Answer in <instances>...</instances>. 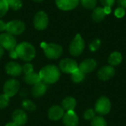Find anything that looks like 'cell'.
<instances>
[{
    "mask_svg": "<svg viewBox=\"0 0 126 126\" xmlns=\"http://www.w3.org/2000/svg\"><path fill=\"white\" fill-rule=\"evenodd\" d=\"M0 45L4 48V49H7L8 51H12L16 49V41L13 35L9 33H3L0 35Z\"/></svg>",
    "mask_w": 126,
    "mask_h": 126,
    "instance_id": "52a82bcc",
    "label": "cell"
},
{
    "mask_svg": "<svg viewBox=\"0 0 126 126\" xmlns=\"http://www.w3.org/2000/svg\"><path fill=\"white\" fill-rule=\"evenodd\" d=\"M60 69L64 73L72 74L75 70L78 69V65L77 62L71 58H64L60 61L59 63Z\"/></svg>",
    "mask_w": 126,
    "mask_h": 126,
    "instance_id": "30bf717a",
    "label": "cell"
},
{
    "mask_svg": "<svg viewBox=\"0 0 126 126\" xmlns=\"http://www.w3.org/2000/svg\"><path fill=\"white\" fill-rule=\"evenodd\" d=\"M25 30V24L20 20H13L7 23L6 30L12 35H19Z\"/></svg>",
    "mask_w": 126,
    "mask_h": 126,
    "instance_id": "5b68a950",
    "label": "cell"
},
{
    "mask_svg": "<svg viewBox=\"0 0 126 126\" xmlns=\"http://www.w3.org/2000/svg\"><path fill=\"white\" fill-rule=\"evenodd\" d=\"M64 115V110L58 106H52L48 111V116L51 120L57 121L61 119Z\"/></svg>",
    "mask_w": 126,
    "mask_h": 126,
    "instance_id": "2e32d148",
    "label": "cell"
},
{
    "mask_svg": "<svg viewBox=\"0 0 126 126\" xmlns=\"http://www.w3.org/2000/svg\"><path fill=\"white\" fill-rule=\"evenodd\" d=\"M71 75H71L72 80L74 83H80L83 80V79L85 78V74L83 72H81L79 69L75 70Z\"/></svg>",
    "mask_w": 126,
    "mask_h": 126,
    "instance_id": "603a6c76",
    "label": "cell"
},
{
    "mask_svg": "<svg viewBox=\"0 0 126 126\" xmlns=\"http://www.w3.org/2000/svg\"><path fill=\"white\" fill-rule=\"evenodd\" d=\"M41 80L45 84H52L57 82L61 76L59 69L55 65H47L41 69L38 73Z\"/></svg>",
    "mask_w": 126,
    "mask_h": 126,
    "instance_id": "6da1fadb",
    "label": "cell"
},
{
    "mask_svg": "<svg viewBox=\"0 0 126 126\" xmlns=\"http://www.w3.org/2000/svg\"><path fill=\"white\" fill-rule=\"evenodd\" d=\"M94 117H95V111L93 109H87L84 112V114H83V117L86 120H92Z\"/></svg>",
    "mask_w": 126,
    "mask_h": 126,
    "instance_id": "4dcf8cb0",
    "label": "cell"
},
{
    "mask_svg": "<svg viewBox=\"0 0 126 126\" xmlns=\"http://www.w3.org/2000/svg\"><path fill=\"white\" fill-rule=\"evenodd\" d=\"M85 48V42L80 34H77L69 45V52L73 56H79Z\"/></svg>",
    "mask_w": 126,
    "mask_h": 126,
    "instance_id": "277c9868",
    "label": "cell"
},
{
    "mask_svg": "<svg viewBox=\"0 0 126 126\" xmlns=\"http://www.w3.org/2000/svg\"><path fill=\"white\" fill-rule=\"evenodd\" d=\"M44 49L46 57L49 59H57L63 53V48L61 46L56 44H46L42 43L41 45Z\"/></svg>",
    "mask_w": 126,
    "mask_h": 126,
    "instance_id": "3957f363",
    "label": "cell"
},
{
    "mask_svg": "<svg viewBox=\"0 0 126 126\" xmlns=\"http://www.w3.org/2000/svg\"><path fill=\"white\" fill-rule=\"evenodd\" d=\"M6 26H7V24L0 19V32L6 30Z\"/></svg>",
    "mask_w": 126,
    "mask_h": 126,
    "instance_id": "d590c367",
    "label": "cell"
},
{
    "mask_svg": "<svg viewBox=\"0 0 126 126\" xmlns=\"http://www.w3.org/2000/svg\"><path fill=\"white\" fill-rule=\"evenodd\" d=\"M111 105L109 99L105 96L100 97L96 102L95 111L100 115H106L111 111Z\"/></svg>",
    "mask_w": 126,
    "mask_h": 126,
    "instance_id": "8992f818",
    "label": "cell"
},
{
    "mask_svg": "<svg viewBox=\"0 0 126 126\" xmlns=\"http://www.w3.org/2000/svg\"><path fill=\"white\" fill-rule=\"evenodd\" d=\"M63 123L65 126H78V117L74 111H66L63 117Z\"/></svg>",
    "mask_w": 126,
    "mask_h": 126,
    "instance_id": "5bb4252c",
    "label": "cell"
},
{
    "mask_svg": "<svg viewBox=\"0 0 126 126\" xmlns=\"http://www.w3.org/2000/svg\"><path fill=\"white\" fill-rule=\"evenodd\" d=\"M12 119L14 123L18 126H24L27 121V116L23 110L17 109L12 114Z\"/></svg>",
    "mask_w": 126,
    "mask_h": 126,
    "instance_id": "9a60e30c",
    "label": "cell"
},
{
    "mask_svg": "<svg viewBox=\"0 0 126 126\" xmlns=\"http://www.w3.org/2000/svg\"><path fill=\"white\" fill-rule=\"evenodd\" d=\"M106 14L104 11L103 7H95L92 13V19L95 21V22H101L103 20L105 19V18L106 17Z\"/></svg>",
    "mask_w": 126,
    "mask_h": 126,
    "instance_id": "d6986e66",
    "label": "cell"
},
{
    "mask_svg": "<svg viewBox=\"0 0 126 126\" xmlns=\"http://www.w3.org/2000/svg\"><path fill=\"white\" fill-rule=\"evenodd\" d=\"M5 126H18L16 123H14L13 122H11V123H8Z\"/></svg>",
    "mask_w": 126,
    "mask_h": 126,
    "instance_id": "60d3db41",
    "label": "cell"
},
{
    "mask_svg": "<svg viewBox=\"0 0 126 126\" xmlns=\"http://www.w3.org/2000/svg\"><path fill=\"white\" fill-rule=\"evenodd\" d=\"M101 46V41L99 38H96L93 40L89 44V49L91 52H96L99 49Z\"/></svg>",
    "mask_w": 126,
    "mask_h": 126,
    "instance_id": "83f0119b",
    "label": "cell"
},
{
    "mask_svg": "<svg viewBox=\"0 0 126 126\" xmlns=\"http://www.w3.org/2000/svg\"><path fill=\"white\" fill-rule=\"evenodd\" d=\"M9 101H10V97H8L5 94H1L0 95V109H5L8 106Z\"/></svg>",
    "mask_w": 126,
    "mask_h": 126,
    "instance_id": "f546056e",
    "label": "cell"
},
{
    "mask_svg": "<svg viewBox=\"0 0 126 126\" xmlns=\"http://www.w3.org/2000/svg\"><path fill=\"white\" fill-rule=\"evenodd\" d=\"M83 7L86 9H93L96 7L97 0H80Z\"/></svg>",
    "mask_w": 126,
    "mask_h": 126,
    "instance_id": "4316f807",
    "label": "cell"
},
{
    "mask_svg": "<svg viewBox=\"0 0 126 126\" xmlns=\"http://www.w3.org/2000/svg\"><path fill=\"white\" fill-rule=\"evenodd\" d=\"M9 9L7 0H0V17L4 16Z\"/></svg>",
    "mask_w": 126,
    "mask_h": 126,
    "instance_id": "f1b7e54d",
    "label": "cell"
},
{
    "mask_svg": "<svg viewBox=\"0 0 126 126\" xmlns=\"http://www.w3.org/2000/svg\"><path fill=\"white\" fill-rule=\"evenodd\" d=\"M80 0H55L57 7L64 11L75 9L79 4Z\"/></svg>",
    "mask_w": 126,
    "mask_h": 126,
    "instance_id": "4fadbf2b",
    "label": "cell"
},
{
    "mask_svg": "<svg viewBox=\"0 0 126 126\" xmlns=\"http://www.w3.org/2000/svg\"><path fill=\"white\" fill-rule=\"evenodd\" d=\"M24 80L27 83L30 85H35L39 82H41V78L39 76V74H37L35 72H32L30 74L24 75Z\"/></svg>",
    "mask_w": 126,
    "mask_h": 126,
    "instance_id": "7402d4cb",
    "label": "cell"
},
{
    "mask_svg": "<svg viewBox=\"0 0 126 126\" xmlns=\"http://www.w3.org/2000/svg\"><path fill=\"white\" fill-rule=\"evenodd\" d=\"M33 1H36V2H41V1H43L44 0H33Z\"/></svg>",
    "mask_w": 126,
    "mask_h": 126,
    "instance_id": "b9f144b4",
    "label": "cell"
},
{
    "mask_svg": "<svg viewBox=\"0 0 126 126\" xmlns=\"http://www.w3.org/2000/svg\"><path fill=\"white\" fill-rule=\"evenodd\" d=\"M22 72H24V75L30 74L33 72V66L30 63H26L22 67Z\"/></svg>",
    "mask_w": 126,
    "mask_h": 126,
    "instance_id": "1f68e13d",
    "label": "cell"
},
{
    "mask_svg": "<svg viewBox=\"0 0 126 126\" xmlns=\"http://www.w3.org/2000/svg\"><path fill=\"white\" fill-rule=\"evenodd\" d=\"M5 69L8 75L13 76V77L18 76L22 72V67L20 66V64H18L16 62H14V61L9 62L6 65Z\"/></svg>",
    "mask_w": 126,
    "mask_h": 126,
    "instance_id": "e0dca14e",
    "label": "cell"
},
{
    "mask_svg": "<svg viewBox=\"0 0 126 126\" xmlns=\"http://www.w3.org/2000/svg\"><path fill=\"white\" fill-rule=\"evenodd\" d=\"M92 126H107V123L106 120L102 117H94L92 120Z\"/></svg>",
    "mask_w": 126,
    "mask_h": 126,
    "instance_id": "cb8c5ba5",
    "label": "cell"
},
{
    "mask_svg": "<svg viewBox=\"0 0 126 126\" xmlns=\"http://www.w3.org/2000/svg\"><path fill=\"white\" fill-rule=\"evenodd\" d=\"M22 107L25 110H27L29 111H35V109H36L35 104L33 102H32L31 100H23V102H22Z\"/></svg>",
    "mask_w": 126,
    "mask_h": 126,
    "instance_id": "d4e9b609",
    "label": "cell"
},
{
    "mask_svg": "<svg viewBox=\"0 0 126 126\" xmlns=\"http://www.w3.org/2000/svg\"><path fill=\"white\" fill-rule=\"evenodd\" d=\"M125 13H126L125 9H123V8H122V7H117V8L115 10V12H114L115 16H116L117 18H123V17L125 16Z\"/></svg>",
    "mask_w": 126,
    "mask_h": 126,
    "instance_id": "d6a6232c",
    "label": "cell"
},
{
    "mask_svg": "<svg viewBox=\"0 0 126 126\" xmlns=\"http://www.w3.org/2000/svg\"><path fill=\"white\" fill-rule=\"evenodd\" d=\"M117 4L119 7L126 9V0H117Z\"/></svg>",
    "mask_w": 126,
    "mask_h": 126,
    "instance_id": "e575fe53",
    "label": "cell"
},
{
    "mask_svg": "<svg viewBox=\"0 0 126 126\" xmlns=\"http://www.w3.org/2000/svg\"><path fill=\"white\" fill-rule=\"evenodd\" d=\"M123 60V56L120 52H112L108 59V62L111 66H118Z\"/></svg>",
    "mask_w": 126,
    "mask_h": 126,
    "instance_id": "ffe728a7",
    "label": "cell"
},
{
    "mask_svg": "<svg viewBox=\"0 0 126 126\" xmlns=\"http://www.w3.org/2000/svg\"><path fill=\"white\" fill-rule=\"evenodd\" d=\"M8 6L13 10H19L22 6V2L21 0H7Z\"/></svg>",
    "mask_w": 126,
    "mask_h": 126,
    "instance_id": "484cf974",
    "label": "cell"
},
{
    "mask_svg": "<svg viewBox=\"0 0 126 126\" xmlns=\"http://www.w3.org/2000/svg\"><path fill=\"white\" fill-rule=\"evenodd\" d=\"M97 66V63L96 60L93 58H87L83 61L80 65L78 66V69L85 73H89L92 71H94Z\"/></svg>",
    "mask_w": 126,
    "mask_h": 126,
    "instance_id": "8fae6325",
    "label": "cell"
},
{
    "mask_svg": "<svg viewBox=\"0 0 126 126\" xmlns=\"http://www.w3.org/2000/svg\"><path fill=\"white\" fill-rule=\"evenodd\" d=\"M47 90V86L43 82H39L36 84H35L32 89V94L34 97L38 98L42 97Z\"/></svg>",
    "mask_w": 126,
    "mask_h": 126,
    "instance_id": "ac0fdd59",
    "label": "cell"
},
{
    "mask_svg": "<svg viewBox=\"0 0 126 126\" xmlns=\"http://www.w3.org/2000/svg\"><path fill=\"white\" fill-rule=\"evenodd\" d=\"M34 26L38 30H43L47 28L49 24V18L44 11H38L34 18Z\"/></svg>",
    "mask_w": 126,
    "mask_h": 126,
    "instance_id": "ba28073f",
    "label": "cell"
},
{
    "mask_svg": "<svg viewBox=\"0 0 126 126\" xmlns=\"http://www.w3.org/2000/svg\"><path fill=\"white\" fill-rule=\"evenodd\" d=\"M10 58H18L17 54H16V52L15 49H14V50H12V51H10Z\"/></svg>",
    "mask_w": 126,
    "mask_h": 126,
    "instance_id": "8d00e7d4",
    "label": "cell"
},
{
    "mask_svg": "<svg viewBox=\"0 0 126 126\" xmlns=\"http://www.w3.org/2000/svg\"><path fill=\"white\" fill-rule=\"evenodd\" d=\"M19 89V82L16 79H9L4 85V94L8 97H13L16 94Z\"/></svg>",
    "mask_w": 126,
    "mask_h": 126,
    "instance_id": "9c48e42d",
    "label": "cell"
},
{
    "mask_svg": "<svg viewBox=\"0 0 126 126\" xmlns=\"http://www.w3.org/2000/svg\"><path fill=\"white\" fill-rule=\"evenodd\" d=\"M102 5L104 7H112L115 2V0H100Z\"/></svg>",
    "mask_w": 126,
    "mask_h": 126,
    "instance_id": "836d02e7",
    "label": "cell"
},
{
    "mask_svg": "<svg viewBox=\"0 0 126 126\" xmlns=\"http://www.w3.org/2000/svg\"><path fill=\"white\" fill-rule=\"evenodd\" d=\"M103 9H104V11H105L106 15L110 14L111 12V7H104Z\"/></svg>",
    "mask_w": 126,
    "mask_h": 126,
    "instance_id": "74e56055",
    "label": "cell"
},
{
    "mask_svg": "<svg viewBox=\"0 0 126 126\" xmlns=\"http://www.w3.org/2000/svg\"><path fill=\"white\" fill-rule=\"evenodd\" d=\"M115 75V69L111 66H105L100 68L97 72L100 80L106 81L110 80Z\"/></svg>",
    "mask_w": 126,
    "mask_h": 126,
    "instance_id": "7c38bea8",
    "label": "cell"
},
{
    "mask_svg": "<svg viewBox=\"0 0 126 126\" xmlns=\"http://www.w3.org/2000/svg\"><path fill=\"white\" fill-rule=\"evenodd\" d=\"M15 51L18 58L25 61H30L35 56V47L28 42L20 43L16 47Z\"/></svg>",
    "mask_w": 126,
    "mask_h": 126,
    "instance_id": "7a4b0ae2",
    "label": "cell"
},
{
    "mask_svg": "<svg viewBox=\"0 0 126 126\" xmlns=\"http://www.w3.org/2000/svg\"><path fill=\"white\" fill-rule=\"evenodd\" d=\"M3 55H4V48L0 45V59L1 58Z\"/></svg>",
    "mask_w": 126,
    "mask_h": 126,
    "instance_id": "ab89813d",
    "label": "cell"
},
{
    "mask_svg": "<svg viewBox=\"0 0 126 126\" xmlns=\"http://www.w3.org/2000/svg\"><path fill=\"white\" fill-rule=\"evenodd\" d=\"M21 97H25L27 95V90H22V92H21Z\"/></svg>",
    "mask_w": 126,
    "mask_h": 126,
    "instance_id": "f35d334b",
    "label": "cell"
},
{
    "mask_svg": "<svg viewBox=\"0 0 126 126\" xmlns=\"http://www.w3.org/2000/svg\"><path fill=\"white\" fill-rule=\"evenodd\" d=\"M76 106V100L72 97H67L62 101V107L66 111H74Z\"/></svg>",
    "mask_w": 126,
    "mask_h": 126,
    "instance_id": "44dd1931",
    "label": "cell"
}]
</instances>
